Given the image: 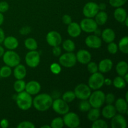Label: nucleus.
Instances as JSON below:
<instances>
[{
    "label": "nucleus",
    "instance_id": "nucleus-22",
    "mask_svg": "<svg viewBox=\"0 0 128 128\" xmlns=\"http://www.w3.org/2000/svg\"><path fill=\"white\" fill-rule=\"evenodd\" d=\"M101 36H102V40L104 42H106V43H110L114 41L116 35H115L114 31L112 29L106 28L101 32Z\"/></svg>",
    "mask_w": 128,
    "mask_h": 128
},
{
    "label": "nucleus",
    "instance_id": "nucleus-36",
    "mask_svg": "<svg viewBox=\"0 0 128 128\" xmlns=\"http://www.w3.org/2000/svg\"><path fill=\"white\" fill-rule=\"evenodd\" d=\"M64 126L63 120L61 118L58 117L54 119L51 123V128H62Z\"/></svg>",
    "mask_w": 128,
    "mask_h": 128
},
{
    "label": "nucleus",
    "instance_id": "nucleus-21",
    "mask_svg": "<svg viewBox=\"0 0 128 128\" xmlns=\"http://www.w3.org/2000/svg\"><path fill=\"white\" fill-rule=\"evenodd\" d=\"M116 111L121 114H124L128 112V102L123 98H119L115 103Z\"/></svg>",
    "mask_w": 128,
    "mask_h": 128
},
{
    "label": "nucleus",
    "instance_id": "nucleus-48",
    "mask_svg": "<svg viewBox=\"0 0 128 128\" xmlns=\"http://www.w3.org/2000/svg\"><path fill=\"white\" fill-rule=\"evenodd\" d=\"M31 31V28L28 27V26H24V27H22V28L20 30V32L21 34L26 35L28 34L29 33H30Z\"/></svg>",
    "mask_w": 128,
    "mask_h": 128
},
{
    "label": "nucleus",
    "instance_id": "nucleus-44",
    "mask_svg": "<svg viewBox=\"0 0 128 128\" xmlns=\"http://www.w3.org/2000/svg\"><path fill=\"white\" fill-rule=\"evenodd\" d=\"M51 71L55 74H58L61 71V67L60 65L57 63H53L51 66Z\"/></svg>",
    "mask_w": 128,
    "mask_h": 128
},
{
    "label": "nucleus",
    "instance_id": "nucleus-28",
    "mask_svg": "<svg viewBox=\"0 0 128 128\" xmlns=\"http://www.w3.org/2000/svg\"><path fill=\"white\" fill-rule=\"evenodd\" d=\"M88 114V119L91 121H94L100 118V108H92L89 110Z\"/></svg>",
    "mask_w": 128,
    "mask_h": 128
},
{
    "label": "nucleus",
    "instance_id": "nucleus-40",
    "mask_svg": "<svg viewBox=\"0 0 128 128\" xmlns=\"http://www.w3.org/2000/svg\"><path fill=\"white\" fill-rule=\"evenodd\" d=\"M118 45L115 42H114L113 41L110 42L108 44V51H109L110 53L112 54H115L118 52Z\"/></svg>",
    "mask_w": 128,
    "mask_h": 128
},
{
    "label": "nucleus",
    "instance_id": "nucleus-49",
    "mask_svg": "<svg viewBox=\"0 0 128 128\" xmlns=\"http://www.w3.org/2000/svg\"><path fill=\"white\" fill-rule=\"evenodd\" d=\"M0 126L2 128H6L8 127L9 122L6 119H3L0 122Z\"/></svg>",
    "mask_w": 128,
    "mask_h": 128
},
{
    "label": "nucleus",
    "instance_id": "nucleus-52",
    "mask_svg": "<svg viewBox=\"0 0 128 128\" xmlns=\"http://www.w3.org/2000/svg\"><path fill=\"white\" fill-rule=\"evenodd\" d=\"M98 8L99 10H101V11H103V10H104L106 8V5L104 3H100L98 5Z\"/></svg>",
    "mask_w": 128,
    "mask_h": 128
},
{
    "label": "nucleus",
    "instance_id": "nucleus-35",
    "mask_svg": "<svg viewBox=\"0 0 128 128\" xmlns=\"http://www.w3.org/2000/svg\"><path fill=\"white\" fill-rule=\"evenodd\" d=\"M12 73V70H11V67L8 66H2L0 69V77L6 78L9 77Z\"/></svg>",
    "mask_w": 128,
    "mask_h": 128
},
{
    "label": "nucleus",
    "instance_id": "nucleus-4",
    "mask_svg": "<svg viewBox=\"0 0 128 128\" xmlns=\"http://www.w3.org/2000/svg\"><path fill=\"white\" fill-rule=\"evenodd\" d=\"M2 56H3L2 60L5 64L11 68L15 67L18 65L21 61L20 56L12 50L6 51L3 54Z\"/></svg>",
    "mask_w": 128,
    "mask_h": 128
},
{
    "label": "nucleus",
    "instance_id": "nucleus-11",
    "mask_svg": "<svg viewBox=\"0 0 128 128\" xmlns=\"http://www.w3.org/2000/svg\"><path fill=\"white\" fill-rule=\"evenodd\" d=\"M80 26L81 30L86 32H94L98 28V24L95 20L88 18L83 19L80 22Z\"/></svg>",
    "mask_w": 128,
    "mask_h": 128
},
{
    "label": "nucleus",
    "instance_id": "nucleus-31",
    "mask_svg": "<svg viewBox=\"0 0 128 128\" xmlns=\"http://www.w3.org/2000/svg\"><path fill=\"white\" fill-rule=\"evenodd\" d=\"M113 85L118 89H123L126 87V82L122 76H117L113 80Z\"/></svg>",
    "mask_w": 128,
    "mask_h": 128
},
{
    "label": "nucleus",
    "instance_id": "nucleus-13",
    "mask_svg": "<svg viewBox=\"0 0 128 128\" xmlns=\"http://www.w3.org/2000/svg\"><path fill=\"white\" fill-rule=\"evenodd\" d=\"M46 41L51 46H59L62 42V38L58 32L52 31L49 32L46 35Z\"/></svg>",
    "mask_w": 128,
    "mask_h": 128
},
{
    "label": "nucleus",
    "instance_id": "nucleus-47",
    "mask_svg": "<svg viewBox=\"0 0 128 128\" xmlns=\"http://www.w3.org/2000/svg\"><path fill=\"white\" fill-rule=\"evenodd\" d=\"M61 48L59 46H54L53 49H52V54L54 55L55 56H59L61 55Z\"/></svg>",
    "mask_w": 128,
    "mask_h": 128
},
{
    "label": "nucleus",
    "instance_id": "nucleus-39",
    "mask_svg": "<svg viewBox=\"0 0 128 128\" xmlns=\"http://www.w3.org/2000/svg\"><path fill=\"white\" fill-rule=\"evenodd\" d=\"M88 70L90 73H95L98 71V66L95 62H90L88 63Z\"/></svg>",
    "mask_w": 128,
    "mask_h": 128
},
{
    "label": "nucleus",
    "instance_id": "nucleus-7",
    "mask_svg": "<svg viewBox=\"0 0 128 128\" xmlns=\"http://www.w3.org/2000/svg\"><path fill=\"white\" fill-rule=\"evenodd\" d=\"M59 61L64 67L71 68L76 64L77 60L76 55L72 53V52H68L60 56Z\"/></svg>",
    "mask_w": 128,
    "mask_h": 128
},
{
    "label": "nucleus",
    "instance_id": "nucleus-43",
    "mask_svg": "<svg viewBox=\"0 0 128 128\" xmlns=\"http://www.w3.org/2000/svg\"><path fill=\"white\" fill-rule=\"evenodd\" d=\"M115 100V96L113 94L108 93L107 95H105V101L108 104H112Z\"/></svg>",
    "mask_w": 128,
    "mask_h": 128
},
{
    "label": "nucleus",
    "instance_id": "nucleus-27",
    "mask_svg": "<svg viewBox=\"0 0 128 128\" xmlns=\"http://www.w3.org/2000/svg\"><path fill=\"white\" fill-rule=\"evenodd\" d=\"M108 16L106 12L101 11L98 12L95 16V21L98 25H103L107 21Z\"/></svg>",
    "mask_w": 128,
    "mask_h": 128
},
{
    "label": "nucleus",
    "instance_id": "nucleus-42",
    "mask_svg": "<svg viewBox=\"0 0 128 128\" xmlns=\"http://www.w3.org/2000/svg\"><path fill=\"white\" fill-rule=\"evenodd\" d=\"M18 128H34L35 126L32 122L30 121H23L21 122L18 125Z\"/></svg>",
    "mask_w": 128,
    "mask_h": 128
},
{
    "label": "nucleus",
    "instance_id": "nucleus-17",
    "mask_svg": "<svg viewBox=\"0 0 128 128\" xmlns=\"http://www.w3.org/2000/svg\"><path fill=\"white\" fill-rule=\"evenodd\" d=\"M25 90L30 95L37 94L41 90V85L36 81H31L26 84Z\"/></svg>",
    "mask_w": 128,
    "mask_h": 128
},
{
    "label": "nucleus",
    "instance_id": "nucleus-15",
    "mask_svg": "<svg viewBox=\"0 0 128 128\" xmlns=\"http://www.w3.org/2000/svg\"><path fill=\"white\" fill-rule=\"evenodd\" d=\"M111 120L112 128H126L127 127V122L126 119L121 114H116Z\"/></svg>",
    "mask_w": 128,
    "mask_h": 128
},
{
    "label": "nucleus",
    "instance_id": "nucleus-3",
    "mask_svg": "<svg viewBox=\"0 0 128 128\" xmlns=\"http://www.w3.org/2000/svg\"><path fill=\"white\" fill-rule=\"evenodd\" d=\"M88 99L91 107L100 108L104 103L105 94L102 91L97 90V91L91 94Z\"/></svg>",
    "mask_w": 128,
    "mask_h": 128
},
{
    "label": "nucleus",
    "instance_id": "nucleus-34",
    "mask_svg": "<svg viewBox=\"0 0 128 128\" xmlns=\"http://www.w3.org/2000/svg\"><path fill=\"white\" fill-rule=\"evenodd\" d=\"M75 98H76V96H75L74 92L71 91H66L63 94L62 100H64L67 103H68V102H71L72 101H74Z\"/></svg>",
    "mask_w": 128,
    "mask_h": 128
},
{
    "label": "nucleus",
    "instance_id": "nucleus-32",
    "mask_svg": "<svg viewBox=\"0 0 128 128\" xmlns=\"http://www.w3.org/2000/svg\"><path fill=\"white\" fill-rule=\"evenodd\" d=\"M62 48L67 52H72L75 50V44L72 40H66L62 43Z\"/></svg>",
    "mask_w": 128,
    "mask_h": 128
},
{
    "label": "nucleus",
    "instance_id": "nucleus-24",
    "mask_svg": "<svg viewBox=\"0 0 128 128\" xmlns=\"http://www.w3.org/2000/svg\"><path fill=\"white\" fill-rule=\"evenodd\" d=\"M14 76L16 80H23L26 75V70L22 64L17 65L14 70Z\"/></svg>",
    "mask_w": 128,
    "mask_h": 128
},
{
    "label": "nucleus",
    "instance_id": "nucleus-20",
    "mask_svg": "<svg viewBox=\"0 0 128 128\" xmlns=\"http://www.w3.org/2000/svg\"><path fill=\"white\" fill-rule=\"evenodd\" d=\"M112 65H113V64H112V61L111 60L104 59V60L100 61V62L99 63L98 70H100L101 73H106V72L111 71L112 68Z\"/></svg>",
    "mask_w": 128,
    "mask_h": 128
},
{
    "label": "nucleus",
    "instance_id": "nucleus-30",
    "mask_svg": "<svg viewBox=\"0 0 128 128\" xmlns=\"http://www.w3.org/2000/svg\"><path fill=\"white\" fill-rule=\"evenodd\" d=\"M25 47L30 51L36 50L38 48V43L36 40L32 38L26 39L24 41Z\"/></svg>",
    "mask_w": 128,
    "mask_h": 128
},
{
    "label": "nucleus",
    "instance_id": "nucleus-1",
    "mask_svg": "<svg viewBox=\"0 0 128 128\" xmlns=\"http://www.w3.org/2000/svg\"><path fill=\"white\" fill-rule=\"evenodd\" d=\"M52 98L48 94H40L36 96L32 101V104L36 110L39 111H45L52 106Z\"/></svg>",
    "mask_w": 128,
    "mask_h": 128
},
{
    "label": "nucleus",
    "instance_id": "nucleus-56",
    "mask_svg": "<svg viewBox=\"0 0 128 128\" xmlns=\"http://www.w3.org/2000/svg\"><path fill=\"white\" fill-rule=\"evenodd\" d=\"M123 78L124 80H125V81L126 82V83H128V73H126V74L123 76Z\"/></svg>",
    "mask_w": 128,
    "mask_h": 128
},
{
    "label": "nucleus",
    "instance_id": "nucleus-38",
    "mask_svg": "<svg viewBox=\"0 0 128 128\" xmlns=\"http://www.w3.org/2000/svg\"><path fill=\"white\" fill-rule=\"evenodd\" d=\"M79 108L80 111L82 112H87L91 108V106L89 101H87V100H82L79 105Z\"/></svg>",
    "mask_w": 128,
    "mask_h": 128
},
{
    "label": "nucleus",
    "instance_id": "nucleus-29",
    "mask_svg": "<svg viewBox=\"0 0 128 128\" xmlns=\"http://www.w3.org/2000/svg\"><path fill=\"white\" fill-rule=\"evenodd\" d=\"M119 49L124 54L128 53V37L122 38L119 42Z\"/></svg>",
    "mask_w": 128,
    "mask_h": 128
},
{
    "label": "nucleus",
    "instance_id": "nucleus-41",
    "mask_svg": "<svg viewBox=\"0 0 128 128\" xmlns=\"http://www.w3.org/2000/svg\"><path fill=\"white\" fill-rule=\"evenodd\" d=\"M127 0H110V3L112 7L119 8L123 6Z\"/></svg>",
    "mask_w": 128,
    "mask_h": 128
},
{
    "label": "nucleus",
    "instance_id": "nucleus-19",
    "mask_svg": "<svg viewBox=\"0 0 128 128\" xmlns=\"http://www.w3.org/2000/svg\"><path fill=\"white\" fill-rule=\"evenodd\" d=\"M5 48L9 50H14L18 48L19 45L18 41L17 39L13 36H8L5 38L3 41Z\"/></svg>",
    "mask_w": 128,
    "mask_h": 128
},
{
    "label": "nucleus",
    "instance_id": "nucleus-10",
    "mask_svg": "<svg viewBox=\"0 0 128 128\" xmlns=\"http://www.w3.org/2000/svg\"><path fill=\"white\" fill-rule=\"evenodd\" d=\"M26 63L29 67L36 68L38 66L40 62V55L36 50L30 51L28 52L25 57Z\"/></svg>",
    "mask_w": 128,
    "mask_h": 128
},
{
    "label": "nucleus",
    "instance_id": "nucleus-46",
    "mask_svg": "<svg viewBox=\"0 0 128 128\" xmlns=\"http://www.w3.org/2000/svg\"><path fill=\"white\" fill-rule=\"evenodd\" d=\"M62 22L63 23H64L65 24L69 25L70 23L72 22V19L70 16L68 14H65L62 16Z\"/></svg>",
    "mask_w": 128,
    "mask_h": 128
},
{
    "label": "nucleus",
    "instance_id": "nucleus-14",
    "mask_svg": "<svg viewBox=\"0 0 128 128\" xmlns=\"http://www.w3.org/2000/svg\"><path fill=\"white\" fill-rule=\"evenodd\" d=\"M85 43L86 46L90 48L98 49L102 44L101 39L96 35H90L85 40Z\"/></svg>",
    "mask_w": 128,
    "mask_h": 128
},
{
    "label": "nucleus",
    "instance_id": "nucleus-50",
    "mask_svg": "<svg viewBox=\"0 0 128 128\" xmlns=\"http://www.w3.org/2000/svg\"><path fill=\"white\" fill-rule=\"evenodd\" d=\"M4 38H5L4 32L3 30L0 28V44L2 43V42H3Z\"/></svg>",
    "mask_w": 128,
    "mask_h": 128
},
{
    "label": "nucleus",
    "instance_id": "nucleus-9",
    "mask_svg": "<svg viewBox=\"0 0 128 128\" xmlns=\"http://www.w3.org/2000/svg\"><path fill=\"white\" fill-rule=\"evenodd\" d=\"M51 106L54 111L59 114L64 115L70 111L68 104L61 99H57L52 101Z\"/></svg>",
    "mask_w": 128,
    "mask_h": 128
},
{
    "label": "nucleus",
    "instance_id": "nucleus-18",
    "mask_svg": "<svg viewBox=\"0 0 128 128\" xmlns=\"http://www.w3.org/2000/svg\"><path fill=\"white\" fill-rule=\"evenodd\" d=\"M68 32L69 35L72 38H76L80 35L81 32V29L80 24L76 22H72L68 25Z\"/></svg>",
    "mask_w": 128,
    "mask_h": 128
},
{
    "label": "nucleus",
    "instance_id": "nucleus-16",
    "mask_svg": "<svg viewBox=\"0 0 128 128\" xmlns=\"http://www.w3.org/2000/svg\"><path fill=\"white\" fill-rule=\"evenodd\" d=\"M76 60L82 64H87L91 61V55L89 51L84 50H81L78 51L76 55Z\"/></svg>",
    "mask_w": 128,
    "mask_h": 128
},
{
    "label": "nucleus",
    "instance_id": "nucleus-23",
    "mask_svg": "<svg viewBox=\"0 0 128 128\" xmlns=\"http://www.w3.org/2000/svg\"><path fill=\"white\" fill-rule=\"evenodd\" d=\"M116 111L115 106L112 104H108L105 106L102 111V115L106 119H111L116 114Z\"/></svg>",
    "mask_w": 128,
    "mask_h": 128
},
{
    "label": "nucleus",
    "instance_id": "nucleus-5",
    "mask_svg": "<svg viewBox=\"0 0 128 128\" xmlns=\"http://www.w3.org/2000/svg\"><path fill=\"white\" fill-rule=\"evenodd\" d=\"M104 77L100 72H96L91 74L88 80V86L93 90H97L101 88L104 84Z\"/></svg>",
    "mask_w": 128,
    "mask_h": 128
},
{
    "label": "nucleus",
    "instance_id": "nucleus-33",
    "mask_svg": "<svg viewBox=\"0 0 128 128\" xmlns=\"http://www.w3.org/2000/svg\"><path fill=\"white\" fill-rule=\"evenodd\" d=\"M14 89L18 93L22 92L25 90L26 82L22 80H18L14 84Z\"/></svg>",
    "mask_w": 128,
    "mask_h": 128
},
{
    "label": "nucleus",
    "instance_id": "nucleus-53",
    "mask_svg": "<svg viewBox=\"0 0 128 128\" xmlns=\"http://www.w3.org/2000/svg\"><path fill=\"white\" fill-rule=\"evenodd\" d=\"M94 32L95 35H96V36H100V35L101 34V30H98V28L96 29V30H95L94 31Z\"/></svg>",
    "mask_w": 128,
    "mask_h": 128
},
{
    "label": "nucleus",
    "instance_id": "nucleus-45",
    "mask_svg": "<svg viewBox=\"0 0 128 128\" xmlns=\"http://www.w3.org/2000/svg\"><path fill=\"white\" fill-rule=\"evenodd\" d=\"M9 9V4L6 1L0 2V12H4Z\"/></svg>",
    "mask_w": 128,
    "mask_h": 128
},
{
    "label": "nucleus",
    "instance_id": "nucleus-12",
    "mask_svg": "<svg viewBox=\"0 0 128 128\" xmlns=\"http://www.w3.org/2000/svg\"><path fill=\"white\" fill-rule=\"evenodd\" d=\"M98 4L94 2H89L84 5L83 8V14L86 18H92L99 12Z\"/></svg>",
    "mask_w": 128,
    "mask_h": 128
},
{
    "label": "nucleus",
    "instance_id": "nucleus-2",
    "mask_svg": "<svg viewBox=\"0 0 128 128\" xmlns=\"http://www.w3.org/2000/svg\"><path fill=\"white\" fill-rule=\"evenodd\" d=\"M16 104L19 108L23 111H26L31 108L32 104V99L31 95L26 91L19 92L16 98Z\"/></svg>",
    "mask_w": 128,
    "mask_h": 128
},
{
    "label": "nucleus",
    "instance_id": "nucleus-25",
    "mask_svg": "<svg viewBox=\"0 0 128 128\" xmlns=\"http://www.w3.org/2000/svg\"><path fill=\"white\" fill-rule=\"evenodd\" d=\"M114 16L116 21L120 22H124V20L127 18V12L124 8L119 7L115 10L114 12Z\"/></svg>",
    "mask_w": 128,
    "mask_h": 128
},
{
    "label": "nucleus",
    "instance_id": "nucleus-8",
    "mask_svg": "<svg viewBox=\"0 0 128 128\" xmlns=\"http://www.w3.org/2000/svg\"><path fill=\"white\" fill-rule=\"evenodd\" d=\"M64 124L68 128H75L78 127L80 124L79 116L74 112H67L63 118Z\"/></svg>",
    "mask_w": 128,
    "mask_h": 128
},
{
    "label": "nucleus",
    "instance_id": "nucleus-26",
    "mask_svg": "<svg viewBox=\"0 0 128 128\" xmlns=\"http://www.w3.org/2000/svg\"><path fill=\"white\" fill-rule=\"evenodd\" d=\"M116 70L119 76L123 77L128 71V64L126 61H120L117 64Z\"/></svg>",
    "mask_w": 128,
    "mask_h": 128
},
{
    "label": "nucleus",
    "instance_id": "nucleus-6",
    "mask_svg": "<svg viewBox=\"0 0 128 128\" xmlns=\"http://www.w3.org/2000/svg\"><path fill=\"white\" fill-rule=\"evenodd\" d=\"M74 94L76 98L81 100H86L90 98L91 95V88L85 84H80L74 89Z\"/></svg>",
    "mask_w": 128,
    "mask_h": 128
},
{
    "label": "nucleus",
    "instance_id": "nucleus-37",
    "mask_svg": "<svg viewBox=\"0 0 128 128\" xmlns=\"http://www.w3.org/2000/svg\"><path fill=\"white\" fill-rule=\"evenodd\" d=\"M91 127L92 128H107L108 127L107 122L102 120H96V121H93Z\"/></svg>",
    "mask_w": 128,
    "mask_h": 128
},
{
    "label": "nucleus",
    "instance_id": "nucleus-51",
    "mask_svg": "<svg viewBox=\"0 0 128 128\" xmlns=\"http://www.w3.org/2000/svg\"><path fill=\"white\" fill-rule=\"evenodd\" d=\"M104 84H105L107 85V86H110V85L112 84V81H111V80L109 78H107V79L104 78Z\"/></svg>",
    "mask_w": 128,
    "mask_h": 128
},
{
    "label": "nucleus",
    "instance_id": "nucleus-57",
    "mask_svg": "<svg viewBox=\"0 0 128 128\" xmlns=\"http://www.w3.org/2000/svg\"><path fill=\"white\" fill-rule=\"evenodd\" d=\"M124 22H125V24H126V26H128V17L126 18V20H124Z\"/></svg>",
    "mask_w": 128,
    "mask_h": 128
},
{
    "label": "nucleus",
    "instance_id": "nucleus-58",
    "mask_svg": "<svg viewBox=\"0 0 128 128\" xmlns=\"http://www.w3.org/2000/svg\"><path fill=\"white\" fill-rule=\"evenodd\" d=\"M51 128V126H48V125H45V126H41V128Z\"/></svg>",
    "mask_w": 128,
    "mask_h": 128
},
{
    "label": "nucleus",
    "instance_id": "nucleus-54",
    "mask_svg": "<svg viewBox=\"0 0 128 128\" xmlns=\"http://www.w3.org/2000/svg\"><path fill=\"white\" fill-rule=\"evenodd\" d=\"M4 21V16L2 12H0V26L3 23Z\"/></svg>",
    "mask_w": 128,
    "mask_h": 128
},
{
    "label": "nucleus",
    "instance_id": "nucleus-55",
    "mask_svg": "<svg viewBox=\"0 0 128 128\" xmlns=\"http://www.w3.org/2000/svg\"><path fill=\"white\" fill-rule=\"evenodd\" d=\"M4 53V50L1 46H0V57L2 56L3 54Z\"/></svg>",
    "mask_w": 128,
    "mask_h": 128
}]
</instances>
